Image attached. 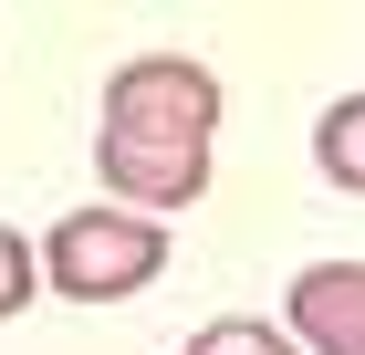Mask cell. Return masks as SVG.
Returning a JSON list of instances; mask_svg holds the SVG:
<instances>
[{
    "label": "cell",
    "mask_w": 365,
    "mask_h": 355,
    "mask_svg": "<svg viewBox=\"0 0 365 355\" xmlns=\"http://www.w3.org/2000/svg\"><path fill=\"white\" fill-rule=\"evenodd\" d=\"M209 136H220V84L178 53H146L105 94V189L146 209H188L209 189Z\"/></svg>",
    "instance_id": "6da1fadb"
},
{
    "label": "cell",
    "mask_w": 365,
    "mask_h": 355,
    "mask_svg": "<svg viewBox=\"0 0 365 355\" xmlns=\"http://www.w3.org/2000/svg\"><path fill=\"white\" fill-rule=\"evenodd\" d=\"M157 272H168V230L136 219V209H73V219H53V241H42V282L73 293V303H125Z\"/></svg>",
    "instance_id": "7a4b0ae2"
},
{
    "label": "cell",
    "mask_w": 365,
    "mask_h": 355,
    "mask_svg": "<svg viewBox=\"0 0 365 355\" xmlns=\"http://www.w3.org/2000/svg\"><path fill=\"white\" fill-rule=\"evenodd\" d=\"M292 334L313 355H365V261H313L292 282Z\"/></svg>",
    "instance_id": "3957f363"
},
{
    "label": "cell",
    "mask_w": 365,
    "mask_h": 355,
    "mask_svg": "<svg viewBox=\"0 0 365 355\" xmlns=\"http://www.w3.org/2000/svg\"><path fill=\"white\" fill-rule=\"evenodd\" d=\"M313 157H324V178H334V189L365 199V94H344V105L313 126Z\"/></svg>",
    "instance_id": "277c9868"
},
{
    "label": "cell",
    "mask_w": 365,
    "mask_h": 355,
    "mask_svg": "<svg viewBox=\"0 0 365 355\" xmlns=\"http://www.w3.org/2000/svg\"><path fill=\"white\" fill-rule=\"evenodd\" d=\"M188 355H292V334L282 324H198Z\"/></svg>",
    "instance_id": "5b68a950"
},
{
    "label": "cell",
    "mask_w": 365,
    "mask_h": 355,
    "mask_svg": "<svg viewBox=\"0 0 365 355\" xmlns=\"http://www.w3.org/2000/svg\"><path fill=\"white\" fill-rule=\"evenodd\" d=\"M21 303H31V241L0 230V314H21Z\"/></svg>",
    "instance_id": "8992f818"
}]
</instances>
